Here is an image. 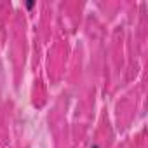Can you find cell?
Returning a JSON list of instances; mask_svg holds the SVG:
<instances>
[{
  "label": "cell",
  "instance_id": "6da1fadb",
  "mask_svg": "<svg viewBox=\"0 0 148 148\" xmlns=\"http://www.w3.org/2000/svg\"><path fill=\"white\" fill-rule=\"evenodd\" d=\"M92 148H98V146H96V145H94V146H92Z\"/></svg>",
  "mask_w": 148,
  "mask_h": 148
}]
</instances>
